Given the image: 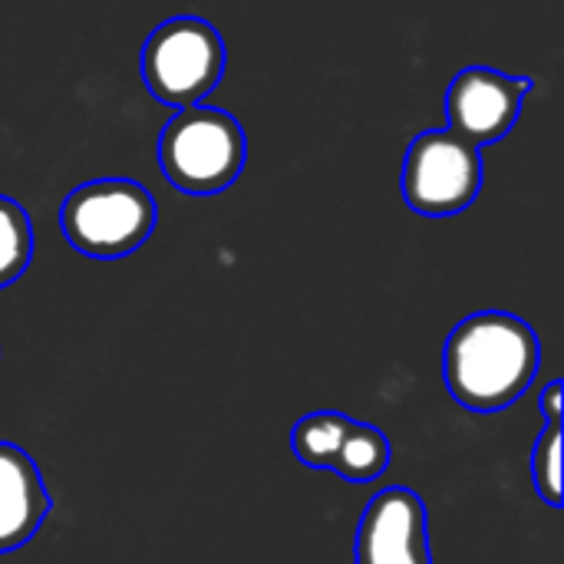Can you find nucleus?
I'll return each mask as SVG.
<instances>
[{
	"label": "nucleus",
	"instance_id": "obj_3",
	"mask_svg": "<svg viewBox=\"0 0 564 564\" xmlns=\"http://www.w3.org/2000/svg\"><path fill=\"white\" fill-rule=\"evenodd\" d=\"M66 241L89 258H122L155 228L152 195L129 178H96L69 192L59 212Z\"/></svg>",
	"mask_w": 564,
	"mask_h": 564
},
{
	"label": "nucleus",
	"instance_id": "obj_13",
	"mask_svg": "<svg viewBox=\"0 0 564 564\" xmlns=\"http://www.w3.org/2000/svg\"><path fill=\"white\" fill-rule=\"evenodd\" d=\"M562 400H564L562 380L549 383V387H545V393H542V413H545L549 426H562Z\"/></svg>",
	"mask_w": 564,
	"mask_h": 564
},
{
	"label": "nucleus",
	"instance_id": "obj_2",
	"mask_svg": "<svg viewBox=\"0 0 564 564\" xmlns=\"http://www.w3.org/2000/svg\"><path fill=\"white\" fill-rule=\"evenodd\" d=\"M159 165L188 195L225 192L245 169V129L225 109H178L162 129Z\"/></svg>",
	"mask_w": 564,
	"mask_h": 564
},
{
	"label": "nucleus",
	"instance_id": "obj_12",
	"mask_svg": "<svg viewBox=\"0 0 564 564\" xmlns=\"http://www.w3.org/2000/svg\"><path fill=\"white\" fill-rule=\"evenodd\" d=\"M532 482L552 509L562 506V426H545L539 436L532 453Z\"/></svg>",
	"mask_w": 564,
	"mask_h": 564
},
{
	"label": "nucleus",
	"instance_id": "obj_4",
	"mask_svg": "<svg viewBox=\"0 0 564 564\" xmlns=\"http://www.w3.org/2000/svg\"><path fill=\"white\" fill-rule=\"evenodd\" d=\"M225 73V40L202 17L159 23L142 46V79L149 93L175 109L202 106Z\"/></svg>",
	"mask_w": 564,
	"mask_h": 564
},
{
	"label": "nucleus",
	"instance_id": "obj_10",
	"mask_svg": "<svg viewBox=\"0 0 564 564\" xmlns=\"http://www.w3.org/2000/svg\"><path fill=\"white\" fill-rule=\"evenodd\" d=\"M350 423L354 420L344 416V413H311V416H304L291 433L294 456L311 469H330Z\"/></svg>",
	"mask_w": 564,
	"mask_h": 564
},
{
	"label": "nucleus",
	"instance_id": "obj_5",
	"mask_svg": "<svg viewBox=\"0 0 564 564\" xmlns=\"http://www.w3.org/2000/svg\"><path fill=\"white\" fill-rule=\"evenodd\" d=\"M403 198L426 218H449L466 212L482 185L479 149L449 129H433L413 139L403 159Z\"/></svg>",
	"mask_w": 564,
	"mask_h": 564
},
{
	"label": "nucleus",
	"instance_id": "obj_8",
	"mask_svg": "<svg viewBox=\"0 0 564 564\" xmlns=\"http://www.w3.org/2000/svg\"><path fill=\"white\" fill-rule=\"evenodd\" d=\"M50 512V492L36 463L13 443H0V555L26 545Z\"/></svg>",
	"mask_w": 564,
	"mask_h": 564
},
{
	"label": "nucleus",
	"instance_id": "obj_11",
	"mask_svg": "<svg viewBox=\"0 0 564 564\" xmlns=\"http://www.w3.org/2000/svg\"><path fill=\"white\" fill-rule=\"evenodd\" d=\"M33 254V228L26 212L13 202L0 195V288L13 284Z\"/></svg>",
	"mask_w": 564,
	"mask_h": 564
},
{
	"label": "nucleus",
	"instance_id": "obj_1",
	"mask_svg": "<svg viewBox=\"0 0 564 564\" xmlns=\"http://www.w3.org/2000/svg\"><path fill=\"white\" fill-rule=\"evenodd\" d=\"M542 364L535 330L506 311H479L459 321L446 340L443 373L453 400L473 413L512 406Z\"/></svg>",
	"mask_w": 564,
	"mask_h": 564
},
{
	"label": "nucleus",
	"instance_id": "obj_9",
	"mask_svg": "<svg viewBox=\"0 0 564 564\" xmlns=\"http://www.w3.org/2000/svg\"><path fill=\"white\" fill-rule=\"evenodd\" d=\"M387 466H390V440L380 430L354 420L340 440V449L330 469L347 482H373L377 476L387 473Z\"/></svg>",
	"mask_w": 564,
	"mask_h": 564
},
{
	"label": "nucleus",
	"instance_id": "obj_6",
	"mask_svg": "<svg viewBox=\"0 0 564 564\" xmlns=\"http://www.w3.org/2000/svg\"><path fill=\"white\" fill-rule=\"evenodd\" d=\"M529 93V76H506L489 66H469L449 83L446 93L449 132L476 149L492 145L512 132Z\"/></svg>",
	"mask_w": 564,
	"mask_h": 564
},
{
	"label": "nucleus",
	"instance_id": "obj_7",
	"mask_svg": "<svg viewBox=\"0 0 564 564\" xmlns=\"http://www.w3.org/2000/svg\"><path fill=\"white\" fill-rule=\"evenodd\" d=\"M357 564H433L416 492L393 486L370 499L357 532Z\"/></svg>",
	"mask_w": 564,
	"mask_h": 564
}]
</instances>
